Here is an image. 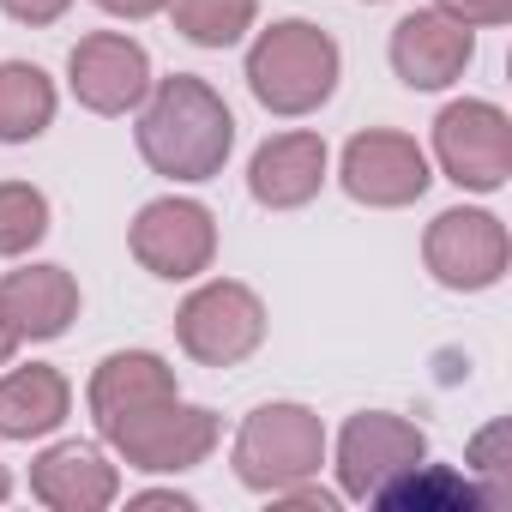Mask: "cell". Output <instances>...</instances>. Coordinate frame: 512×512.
<instances>
[{"mask_svg": "<svg viewBox=\"0 0 512 512\" xmlns=\"http://www.w3.org/2000/svg\"><path fill=\"white\" fill-rule=\"evenodd\" d=\"M434 7L458 25H500L512 13V0H434Z\"/></svg>", "mask_w": 512, "mask_h": 512, "instance_id": "cell-22", "label": "cell"}, {"mask_svg": "<svg viewBox=\"0 0 512 512\" xmlns=\"http://www.w3.org/2000/svg\"><path fill=\"white\" fill-rule=\"evenodd\" d=\"M175 398V374L163 356L151 350H127V356H109L91 380V410H97V428L109 434L115 422L151 410V404H169Z\"/></svg>", "mask_w": 512, "mask_h": 512, "instance_id": "cell-15", "label": "cell"}, {"mask_svg": "<svg viewBox=\"0 0 512 512\" xmlns=\"http://www.w3.org/2000/svg\"><path fill=\"white\" fill-rule=\"evenodd\" d=\"M253 25V0H175V31L199 49H229Z\"/></svg>", "mask_w": 512, "mask_h": 512, "instance_id": "cell-20", "label": "cell"}, {"mask_svg": "<svg viewBox=\"0 0 512 512\" xmlns=\"http://www.w3.org/2000/svg\"><path fill=\"white\" fill-rule=\"evenodd\" d=\"M115 464H103L91 446H55L31 470V494L55 512H97L115 500Z\"/></svg>", "mask_w": 512, "mask_h": 512, "instance_id": "cell-16", "label": "cell"}, {"mask_svg": "<svg viewBox=\"0 0 512 512\" xmlns=\"http://www.w3.org/2000/svg\"><path fill=\"white\" fill-rule=\"evenodd\" d=\"M247 85L272 115H308L338 85V43L314 25H302V19L272 25L247 49Z\"/></svg>", "mask_w": 512, "mask_h": 512, "instance_id": "cell-2", "label": "cell"}, {"mask_svg": "<svg viewBox=\"0 0 512 512\" xmlns=\"http://www.w3.org/2000/svg\"><path fill=\"white\" fill-rule=\"evenodd\" d=\"M67 73H73V97H79L85 109H97V115H127V109L145 97V85H151L145 49H139L133 37H115V31L85 37V43L73 49Z\"/></svg>", "mask_w": 512, "mask_h": 512, "instance_id": "cell-10", "label": "cell"}, {"mask_svg": "<svg viewBox=\"0 0 512 512\" xmlns=\"http://www.w3.org/2000/svg\"><path fill=\"white\" fill-rule=\"evenodd\" d=\"M0 7H7L19 25H55V19L73 7V0H0Z\"/></svg>", "mask_w": 512, "mask_h": 512, "instance_id": "cell-23", "label": "cell"}, {"mask_svg": "<svg viewBox=\"0 0 512 512\" xmlns=\"http://www.w3.org/2000/svg\"><path fill=\"white\" fill-rule=\"evenodd\" d=\"M49 235V199L25 181H7L0 187V253H31L37 241Z\"/></svg>", "mask_w": 512, "mask_h": 512, "instance_id": "cell-21", "label": "cell"}, {"mask_svg": "<svg viewBox=\"0 0 512 512\" xmlns=\"http://www.w3.org/2000/svg\"><path fill=\"white\" fill-rule=\"evenodd\" d=\"M500 434H506V428H488V434L476 440V470H482V476H506V470H500Z\"/></svg>", "mask_w": 512, "mask_h": 512, "instance_id": "cell-24", "label": "cell"}, {"mask_svg": "<svg viewBox=\"0 0 512 512\" xmlns=\"http://www.w3.org/2000/svg\"><path fill=\"white\" fill-rule=\"evenodd\" d=\"M0 314L19 338H61L79 314V284L61 266H25L0 278Z\"/></svg>", "mask_w": 512, "mask_h": 512, "instance_id": "cell-14", "label": "cell"}, {"mask_svg": "<svg viewBox=\"0 0 512 512\" xmlns=\"http://www.w3.org/2000/svg\"><path fill=\"white\" fill-rule=\"evenodd\" d=\"M175 332H181V350L205 368H229L241 356L260 350L266 338V308L247 284H205L187 296V308L175 314Z\"/></svg>", "mask_w": 512, "mask_h": 512, "instance_id": "cell-4", "label": "cell"}, {"mask_svg": "<svg viewBox=\"0 0 512 512\" xmlns=\"http://www.w3.org/2000/svg\"><path fill=\"white\" fill-rule=\"evenodd\" d=\"M326 458V434H320V416L302 410V404H266L241 422V440H235V476L260 494H278L290 482H308Z\"/></svg>", "mask_w": 512, "mask_h": 512, "instance_id": "cell-3", "label": "cell"}, {"mask_svg": "<svg viewBox=\"0 0 512 512\" xmlns=\"http://www.w3.org/2000/svg\"><path fill=\"white\" fill-rule=\"evenodd\" d=\"M67 422V380L55 368H13L0 380V434L37 440Z\"/></svg>", "mask_w": 512, "mask_h": 512, "instance_id": "cell-17", "label": "cell"}, {"mask_svg": "<svg viewBox=\"0 0 512 512\" xmlns=\"http://www.w3.org/2000/svg\"><path fill=\"white\" fill-rule=\"evenodd\" d=\"M422 253L446 290H488L506 272V229L488 211H440L428 223Z\"/></svg>", "mask_w": 512, "mask_h": 512, "instance_id": "cell-7", "label": "cell"}, {"mask_svg": "<svg viewBox=\"0 0 512 512\" xmlns=\"http://www.w3.org/2000/svg\"><path fill=\"white\" fill-rule=\"evenodd\" d=\"M229 145H235V115L223 109V97L205 79L175 73L151 91V103L139 115V151L157 175L211 181L223 169Z\"/></svg>", "mask_w": 512, "mask_h": 512, "instance_id": "cell-1", "label": "cell"}, {"mask_svg": "<svg viewBox=\"0 0 512 512\" xmlns=\"http://www.w3.org/2000/svg\"><path fill=\"white\" fill-rule=\"evenodd\" d=\"M109 440L127 452V464L139 470H193L211 446H217V416L193 410V404H151L127 422L109 428Z\"/></svg>", "mask_w": 512, "mask_h": 512, "instance_id": "cell-6", "label": "cell"}, {"mask_svg": "<svg viewBox=\"0 0 512 512\" xmlns=\"http://www.w3.org/2000/svg\"><path fill=\"white\" fill-rule=\"evenodd\" d=\"M13 350H19V332H13V320H7V314H0V368L13 362Z\"/></svg>", "mask_w": 512, "mask_h": 512, "instance_id": "cell-26", "label": "cell"}, {"mask_svg": "<svg viewBox=\"0 0 512 512\" xmlns=\"http://www.w3.org/2000/svg\"><path fill=\"white\" fill-rule=\"evenodd\" d=\"M344 187L362 205H410L428 187V157L404 133H362L344 151Z\"/></svg>", "mask_w": 512, "mask_h": 512, "instance_id": "cell-11", "label": "cell"}, {"mask_svg": "<svg viewBox=\"0 0 512 512\" xmlns=\"http://www.w3.org/2000/svg\"><path fill=\"white\" fill-rule=\"evenodd\" d=\"M326 181V145L320 133H278L253 151V169H247V187L260 205L272 211H290V205H308Z\"/></svg>", "mask_w": 512, "mask_h": 512, "instance_id": "cell-13", "label": "cell"}, {"mask_svg": "<svg viewBox=\"0 0 512 512\" xmlns=\"http://www.w3.org/2000/svg\"><path fill=\"white\" fill-rule=\"evenodd\" d=\"M422 428L404 422V416H386V410H368V416H350L344 440H338V476H344V494L368 500L374 488H386L398 470L422 464Z\"/></svg>", "mask_w": 512, "mask_h": 512, "instance_id": "cell-9", "label": "cell"}, {"mask_svg": "<svg viewBox=\"0 0 512 512\" xmlns=\"http://www.w3.org/2000/svg\"><path fill=\"white\" fill-rule=\"evenodd\" d=\"M7 494H13V476H7V470H0V500H7Z\"/></svg>", "mask_w": 512, "mask_h": 512, "instance_id": "cell-27", "label": "cell"}, {"mask_svg": "<svg viewBox=\"0 0 512 512\" xmlns=\"http://www.w3.org/2000/svg\"><path fill=\"white\" fill-rule=\"evenodd\" d=\"M374 500H380V506H398V512H470V506H482L488 494H482L470 476L446 470V464H410V470H398L386 488H374Z\"/></svg>", "mask_w": 512, "mask_h": 512, "instance_id": "cell-18", "label": "cell"}, {"mask_svg": "<svg viewBox=\"0 0 512 512\" xmlns=\"http://www.w3.org/2000/svg\"><path fill=\"white\" fill-rule=\"evenodd\" d=\"M133 253L157 278H193L217 253V223L193 199H151L133 223Z\"/></svg>", "mask_w": 512, "mask_h": 512, "instance_id": "cell-8", "label": "cell"}, {"mask_svg": "<svg viewBox=\"0 0 512 512\" xmlns=\"http://www.w3.org/2000/svg\"><path fill=\"white\" fill-rule=\"evenodd\" d=\"M103 13H121V19H151V13H163L169 0H97Z\"/></svg>", "mask_w": 512, "mask_h": 512, "instance_id": "cell-25", "label": "cell"}, {"mask_svg": "<svg viewBox=\"0 0 512 512\" xmlns=\"http://www.w3.org/2000/svg\"><path fill=\"white\" fill-rule=\"evenodd\" d=\"M55 121V85L31 61H0V139L25 145Z\"/></svg>", "mask_w": 512, "mask_h": 512, "instance_id": "cell-19", "label": "cell"}, {"mask_svg": "<svg viewBox=\"0 0 512 512\" xmlns=\"http://www.w3.org/2000/svg\"><path fill=\"white\" fill-rule=\"evenodd\" d=\"M476 55V37L470 25L446 19V13H410L398 31H392V67L410 91H440L452 85Z\"/></svg>", "mask_w": 512, "mask_h": 512, "instance_id": "cell-12", "label": "cell"}, {"mask_svg": "<svg viewBox=\"0 0 512 512\" xmlns=\"http://www.w3.org/2000/svg\"><path fill=\"white\" fill-rule=\"evenodd\" d=\"M434 151H440V169L476 193H494L512 175V127L494 103H452L434 121Z\"/></svg>", "mask_w": 512, "mask_h": 512, "instance_id": "cell-5", "label": "cell"}]
</instances>
